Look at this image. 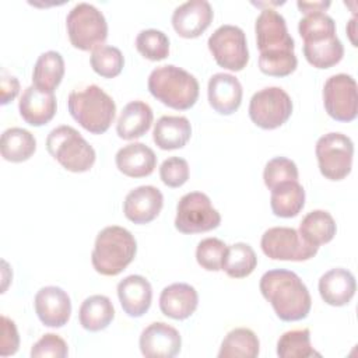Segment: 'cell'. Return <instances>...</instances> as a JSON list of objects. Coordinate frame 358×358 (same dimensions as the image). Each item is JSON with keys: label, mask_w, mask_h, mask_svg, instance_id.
Returning <instances> with one entry per match:
<instances>
[{"label": "cell", "mask_w": 358, "mask_h": 358, "mask_svg": "<svg viewBox=\"0 0 358 358\" xmlns=\"http://www.w3.org/2000/svg\"><path fill=\"white\" fill-rule=\"evenodd\" d=\"M199 305L196 288L186 282H173L165 287L159 295L161 312L175 320H185L194 313Z\"/></svg>", "instance_id": "obj_20"}, {"label": "cell", "mask_w": 358, "mask_h": 358, "mask_svg": "<svg viewBox=\"0 0 358 358\" xmlns=\"http://www.w3.org/2000/svg\"><path fill=\"white\" fill-rule=\"evenodd\" d=\"M337 231L336 221L329 211L313 210L299 224V235L310 245L320 246L330 242Z\"/></svg>", "instance_id": "obj_29"}, {"label": "cell", "mask_w": 358, "mask_h": 358, "mask_svg": "<svg viewBox=\"0 0 358 358\" xmlns=\"http://www.w3.org/2000/svg\"><path fill=\"white\" fill-rule=\"evenodd\" d=\"M137 242L133 234L119 225H109L101 229L95 238L91 262L102 275L120 274L134 259Z\"/></svg>", "instance_id": "obj_4"}, {"label": "cell", "mask_w": 358, "mask_h": 358, "mask_svg": "<svg viewBox=\"0 0 358 358\" xmlns=\"http://www.w3.org/2000/svg\"><path fill=\"white\" fill-rule=\"evenodd\" d=\"M0 90H1V105H6L10 101H13L20 92L18 78L7 74L6 70H3L1 78H0Z\"/></svg>", "instance_id": "obj_43"}, {"label": "cell", "mask_w": 358, "mask_h": 358, "mask_svg": "<svg viewBox=\"0 0 358 358\" xmlns=\"http://www.w3.org/2000/svg\"><path fill=\"white\" fill-rule=\"evenodd\" d=\"M164 206L161 190L151 185L131 189L123 201V213L134 224H148L158 217Z\"/></svg>", "instance_id": "obj_17"}, {"label": "cell", "mask_w": 358, "mask_h": 358, "mask_svg": "<svg viewBox=\"0 0 358 358\" xmlns=\"http://www.w3.org/2000/svg\"><path fill=\"white\" fill-rule=\"evenodd\" d=\"M305 59L316 69H329L337 64L344 56V45L336 36L303 43Z\"/></svg>", "instance_id": "obj_32"}, {"label": "cell", "mask_w": 358, "mask_h": 358, "mask_svg": "<svg viewBox=\"0 0 358 358\" xmlns=\"http://www.w3.org/2000/svg\"><path fill=\"white\" fill-rule=\"evenodd\" d=\"M34 306L39 320L48 327H63L71 315L69 294L56 285L42 287L35 295Z\"/></svg>", "instance_id": "obj_15"}, {"label": "cell", "mask_w": 358, "mask_h": 358, "mask_svg": "<svg viewBox=\"0 0 358 358\" xmlns=\"http://www.w3.org/2000/svg\"><path fill=\"white\" fill-rule=\"evenodd\" d=\"M227 248L225 242L218 238L201 239L196 248V260L204 270L220 271L222 270Z\"/></svg>", "instance_id": "obj_39"}, {"label": "cell", "mask_w": 358, "mask_h": 358, "mask_svg": "<svg viewBox=\"0 0 358 358\" xmlns=\"http://www.w3.org/2000/svg\"><path fill=\"white\" fill-rule=\"evenodd\" d=\"M277 355L280 358H309L320 357L310 344L309 329H298L285 331L277 341Z\"/></svg>", "instance_id": "obj_34"}, {"label": "cell", "mask_w": 358, "mask_h": 358, "mask_svg": "<svg viewBox=\"0 0 358 358\" xmlns=\"http://www.w3.org/2000/svg\"><path fill=\"white\" fill-rule=\"evenodd\" d=\"M147 87L155 99L178 110L192 108L200 91L197 78L185 69L173 64L155 67L148 76Z\"/></svg>", "instance_id": "obj_3"}, {"label": "cell", "mask_w": 358, "mask_h": 358, "mask_svg": "<svg viewBox=\"0 0 358 358\" xmlns=\"http://www.w3.org/2000/svg\"><path fill=\"white\" fill-rule=\"evenodd\" d=\"M299 172L296 168V164L287 158V157H274L270 161H267L264 171H263V180L264 185L268 187V190L274 189L275 186L298 180Z\"/></svg>", "instance_id": "obj_38"}, {"label": "cell", "mask_w": 358, "mask_h": 358, "mask_svg": "<svg viewBox=\"0 0 358 358\" xmlns=\"http://www.w3.org/2000/svg\"><path fill=\"white\" fill-rule=\"evenodd\" d=\"M117 298L122 309L130 317L143 316L151 306L152 288L150 281L138 274L124 277L117 284Z\"/></svg>", "instance_id": "obj_19"}, {"label": "cell", "mask_w": 358, "mask_h": 358, "mask_svg": "<svg viewBox=\"0 0 358 358\" xmlns=\"http://www.w3.org/2000/svg\"><path fill=\"white\" fill-rule=\"evenodd\" d=\"M138 345L147 358H172L180 352L182 337L171 324L154 322L141 331Z\"/></svg>", "instance_id": "obj_14"}, {"label": "cell", "mask_w": 358, "mask_h": 358, "mask_svg": "<svg viewBox=\"0 0 358 358\" xmlns=\"http://www.w3.org/2000/svg\"><path fill=\"white\" fill-rule=\"evenodd\" d=\"M67 354L69 348L66 341L55 333L43 334L31 348L32 358H64Z\"/></svg>", "instance_id": "obj_41"}, {"label": "cell", "mask_w": 358, "mask_h": 358, "mask_svg": "<svg viewBox=\"0 0 358 358\" xmlns=\"http://www.w3.org/2000/svg\"><path fill=\"white\" fill-rule=\"evenodd\" d=\"M48 152L70 172H87L95 162L94 147L71 126L62 124L46 137Z\"/></svg>", "instance_id": "obj_6"}, {"label": "cell", "mask_w": 358, "mask_h": 358, "mask_svg": "<svg viewBox=\"0 0 358 358\" xmlns=\"http://www.w3.org/2000/svg\"><path fill=\"white\" fill-rule=\"evenodd\" d=\"M214 11L207 0H187L172 13V25L182 38H197L211 24Z\"/></svg>", "instance_id": "obj_16"}, {"label": "cell", "mask_w": 358, "mask_h": 358, "mask_svg": "<svg viewBox=\"0 0 358 358\" xmlns=\"http://www.w3.org/2000/svg\"><path fill=\"white\" fill-rule=\"evenodd\" d=\"M260 341L253 330L236 327L231 330L222 340L220 358H256L259 355Z\"/></svg>", "instance_id": "obj_31"}, {"label": "cell", "mask_w": 358, "mask_h": 358, "mask_svg": "<svg viewBox=\"0 0 358 358\" xmlns=\"http://www.w3.org/2000/svg\"><path fill=\"white\" fill-rule=\"evenodd\" d=\"M221 214L213 207L210 197L201 192H190L180 197L176 206L175 228L182 234H199L215 229Z\"/></svg>", "instance_id": "obj_9"}, {"label": "cell", "mask_w": 358, "mask_h": 358, "mask_svg": "<svg viewBox=\"0 0 358 358\" xmlns=\"http://www.w3.org/2000/svg\"><path fill=\"white\" fill-rule=\"evenodd\" d=\"M136 48L145 59L158 62L169 55V39L159 29H143L136 36Z\"/></svg>", "instance_id": "obj_37"}, {"label": "cell", "mask_w": 358, "mask_h": 358, "mask_svg": "<svg viewBox=\"0 0 358 358\" xmlns=\"http://www.w3.org/2000/svg\"><path fill=\"white\" fill-rule=\"evenodd\" d=\"M270 206L274 215L291 218L299 214L305 206V190L298 180L281 183L271 189Z\"/></svg>", "instance_id": "obj_28"}, {"label": "cell", "mask_w": 358, "mask_h": 358, "mask_svg": "<svg viewBox=\"0 0 358 358\" xmlns=\"http://www.w3.org/2000/svg\"><path fill=\"white\" fill-rule=\"evenodd\" d=\"M115 162L123 175L130 178H144L154 172L157 166V155L152 148L143 143H130L116 152Z\"/></svg>", "instance_id": "obj_23"}, {"label": "cell", "mask_w": 358, "mask_h": 358, "mask_svg": "<svg viewBox=\"0 0 358 358\" xmlns=\"http://www.w3.org/2000/svg\"><path fill=\"white\" fill-rule=\"evenodd\" d=\"M192 136V126L185 116H161L152 130V140L161 150H178L186 145Z\"/></svg>", "instance_id": "obj_25"}, {"label": "cell", "mask_w": 358, "mask_h": 358, "mask_svg": "<svg viewBox=\"0 0 358 358\" xmlns=\"http://www.w3.org/2000/svg\"><path fill=\"white\" fill-rule=\"evenodd\" d=\"M90 63L92 70L105 78H113L119 76L124 66V57L119 48L102 45L92 50Z\"/></svg>", "instance_id": "obj_36"}, {"label": "cell", "mask_w": 358, "mask_h": 358, "mask_svg": "<svg viewBox=\"0 0 358 358\" xmlns=\"http://www.w3.org/2000/svg\"><path fill=\"white\" fill-rule=\"evenodd\" d=\"M260 246L267 257L291 262L309 260L319 250V246L308 243L295 228L289 227H273L266 229L262 235Z\"/></svg>", "instance_id": "obj_12"}, {"label": "cell", "mask_w": 358, "mask_h": 358, "mask_svg": "<svg viewBox=\"0 0 358 358\" xmlns=\"http://www.w3.org/2000/svg\"><path fill=\"white\" fill-rule=\"evenodd\" d=\"M57 102L53 92H45L35 85H29L24 90L18 110L21 117L31 126H43L49 123L56 113Z\"/></svg>", "instance_id": "obj_21"}, {"label": "cell", "mask_w": 358, "mask_h": 358, "mask_svg": "<svg viewBox=\"0 0 358 358\" xmlns=\"http://www.w3.org/2000/svg\"><path fill=\"white\" fill-rule=\"evenodd\" d=\"M20 347V336L15 323L7 316H1V340H0V355L7 357L17 352Z\"/></svg>", "instance_id": "obj_42"}, {"label": "cell", "mask_w": 358, "mask_h": 358, "mask_svg": "<svg viewBox=\"0 0 358 358\" xmlns=\"http://www.w3.org/2000/svg\"><path fill=\"white\" fill-rule=\"evenodd\" d=\"M159 178L169 187H180L189 179V164L185 158L169 157L159 166Z\"/></svg>", "instance_id": "obj_40"}, {"label": "cell", "mask_w": 358, "mask_h": 358, "mask_svg": "<svg viewBox=\"0 0 358 358\" xmlns=\"http://www.w3.org/2000/svg\"><path fill=\"white\" fill-rule=\"evenodd\" d=\"M320 173L330 180L344 179L352 168L354 143L338 131L323 134L315 147Z\"/></svg>", "instance_id": "obj_8"}, {"label": "cell", "mask_w": 358, "mask_h": 358, "mask_svg": "<svg viewBox=\"0 0 358 358\" xmlns=\"http://www.w3.org/2000/svg\"><path fill=\"white\" fill-rule=\"evenodd\" d=\"M36 140L31 131L22 127L6 129L1 134V157L10 162H22L34 155Z\"/></svg>", "instance_id": "obj_30"}, {"label": "cell", "mask_w": 358, "mask_h": 358, "mask_svg": "<svg viewBox=\"0 0 358 358\" xmlns=\"http://www.w3.org/2000/svg\"><path fill=\"white\" fill-rule=\"evenodd\" d=\"M298 32L305 42H317L336 36V22L324 11L305 14L298 22Z\"/></svg>", "instance_id": "obj_35"}, {"label": "cell", "mask_w": 358, "mask_h": 358, "mask_svg": "<svg viewBox=\"0 0 358 358\" xmlns=\"http://www.w3.org/2000/svg\"><path fill=\"white\" fill-rule=\"evenodd\" d=\"M64 76L63 56L56 50H48L39 55L32 71V85L45 91L53 92Z\"/></svg>", "instance_id": "obj_27"}, {"label": "cell", "mask_w": 358, "mask_h": 358, "mask_svg": "<svg viewBox=\"0 0 358 358\" xmlns=\"http://www.w3.org/2000/svg\"><path fill=\"white\" fill-rule=\"evenodd\" d=\"M207 94L208 102L215 112L221 115H231L241 106L243 90L235 76L228 73H215L208 80Z\"/></svg>", "instance_id": "obj_18"}, {"label": "cell", "mask_w": 358, "mask_h": 358, "mask_svg": "<svg viewBox=\"0 0 358 358\" xmlns=\"http://www.w3.org/2000/svg\"><path fill=\"white\" fill-rule=\"evenodd\" d=\"M323 105L327 115L334 120H354L358 113V92L354 77L345 73L329 77L323 85Z\"/></svg>", "instance_id": "obj_13"}, {"label": "cell", "mask_w": 358, "mask_h": 358, "mask_svg": "<svg viewBox=\"0 0 358 358\" xmlns=\"http://www.w3.org/2000/svg\"><path fill=\"white\" fill-rule=\"evenodd\" d=\"M298 8L301 10V13L303 14H309V13H316V11H324L330 7V1H296Z\"/></svg>", "instance_id": "obj_44"}, {"label": "cell", "mask_w": 358, "mask_h": 358, "mask_svg": "<svg viewBox=\"0 0 358 358\" xmlns=\"http://www.w3.org/2000/svg\"><path fill=\"white\" fill-rule=\"evenodd\" d=\"M154 113L148 103L131 101L126 103L116 123V133L123 140H134L144 136L152 124Z\"/></svg>", "instance_id": "obj_24"}, {"label": "cell", "mask_w": 358, "mask_h": 358, "mask_svg": "<svg viewBox=\"0 0 358 358\" xmlns=\"http://www.w3.org/2000/svg\"><path fill=\"white\" fill-rule=\"evenodd\" d=\"M256 42L259 48V69L273 77H285L295 71L294 38L288 34L285 18L274 8H263L255 22Z\"/></svg>", "instance_id": "obj_1"}, {"label": "cell", "mask_w": 358, "mask_h": 358, "mask_svg": "<svg viewBox=\"0 0 358 358\" xmlns=\"http://www.w3.org/2000/svg\"><path fill=\"white\" fill-rule=\"evenodd\" d=\"M67 108L71 117L92 134L105 133L116 116L115 101L95 84L71 91Z\"/></svg>", "instance_id": "obj_5"}, {"label": "cell", "mask_w": 358, "mask_h": 358, "mask_svg": "<svg viewBox=\"0 0 358 358\" xmlns=\"http://www.w3.org/2000/svg\"><path fill=\"white\" fill-rule=\"evenodd\" d=\"M357 282L354 274L343 267L326 271L319 278V294L331 306H344L355 295Z\"/></svg>", "instance_id": "obj_22"}, {"label": "cell", "mask_w": 358, "mask_h": 358, "mask_svg": "<svg viewBox=\"0 0 358 358\" xmlns=\"http://www.w3.org/2000/svg\"><path fill=\"white\" fill-rule=\"evenodd\" d=\"M71 45L80 50H94L108 38V22L102 11L90 3L76 4L66 17Z\"/></svg>", "instance_id": "obj_7"}, {"label": "cell", "mask_w": 358, "mask_h": 358, "mask_svg": "<svg viewBox=\"0 0 358 358\" xmlns=\"http://www.w3.org/2000/svg\"><path fill=\"white\" fill-rule=\"evenodd\" d=\"M291 96L280 87H266L255 92L249 102L250 120L266 130L282 126L292 113Z\"/></svg>", "instance_id": "obj_10"}, {"label": "cell", "mask_w": 358, "mask_h": 358, "mask_svg": "<svg viewBox=\"0 0 358 358\" xmlns=\"http://www.w3.org/2000/svg\"><path fill=\"white\" fill-rule=\"evenodd\" d=\"M115 317L112 301L106 295H91L85 298L78 310L80 324L88 331L106 329Z\"/></svg>", "instance_id": "obj_26"}, {"label": "cell", "mask_w": 358, "mask_h": 358, "mask_svg": "<svg viewBox=\"0 0 358 358\" xmlns=\"http://www.w3.org/2000/svg\"><path fill=\"white\" fill-rule=\"evenodd\" d=\"M259 288L281 320L296 322L308 316L312 298L305 282L294 271L268 270L262 275Z\"/></svg>", "instance_id": "obj_2"}, {"label": "cell", "mask_w": 358, "mask_h": 358, "mask_svg": "<svg viewBox=\"0 0 358 358\" xmlns=\"http://www.w3.org/2000/svg\"><path fill=\"white\" fill-rule=\"evenodd\" d=\"M207 45L217 64L224 69L241 71L249 62L246 35L236 25H220L210 35Z\"/></svg>", "instance_id": "obj_11"}, {"label": "cell", "mask_w": 358, "mask_h": 358, "mask_svg": "<svg viewBox=\"0 0 358 358\" xmlns=\"http://www.w3.org/2000/svg\"><path fill=\"white\" fill-rule=\"evenodd\" d=\"M257 266V256L253 248L245 242H236L227 248L222 270L232 278H243L253 273Z\"/></svg>", "instance_id": "obj_33"}]
</instances>
